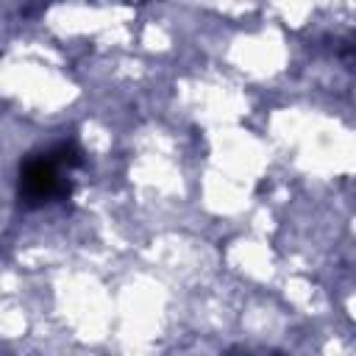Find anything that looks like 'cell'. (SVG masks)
Listing matches in <instances>:
<instances>
[{
  "mask_svg": "<svg viewBox=\"0 0 356 356\" xmlns=\"http://www.w3.org/2000/svg\"><path fill=\"white\" fill-rule=\"evenodd\" d=\"M56 192H64V186H58L56 161L50 156L28 159L19 167V197H25L28 203H42V200L53 197Z\"/></svg>",
  "mask_w": 356,
  "mask_h": 356,
  "instance_id": "1",
  "label": "cell"
}]
</instances>
